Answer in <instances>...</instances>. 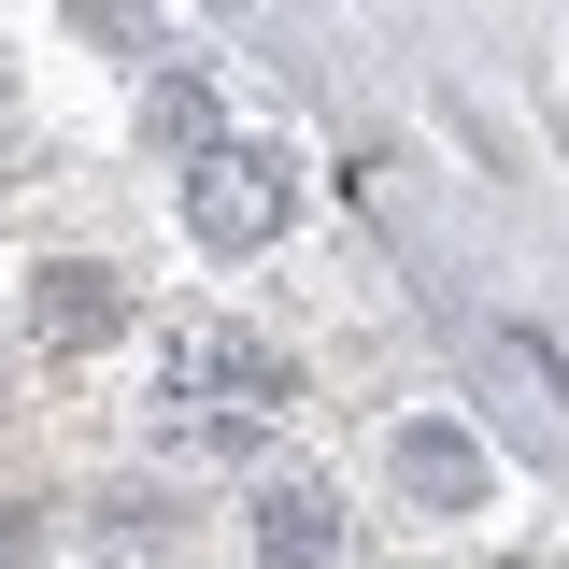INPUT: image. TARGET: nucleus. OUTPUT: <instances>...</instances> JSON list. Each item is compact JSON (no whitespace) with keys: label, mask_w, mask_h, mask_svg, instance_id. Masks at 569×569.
Listing matches in <instances>:
<instances>
[{"label":"nucleus","mask_w":569,"mask_h":569,"mask_svg":"<svg viewBox=\"0 0 569 569\" xmlns=\"http://www.w3.org/2000/svg\"><path fill=\"white\" fill-rule=\"evenodd\" d=\"M399 485L441 498V512H470V498H485V456H470L456 427H399Z\"/></svg>","instance_id":"39448f33"},{"label":"nucleus","mask_w":569,"mask_h":569,"mask_svg":"<svg viewBox=\"0 0 569 569\" xmlns=\"http://www.w3.org/2000/svg\"><path fill=\"white\" fill-rule=\"evenodd\" d=\"M284 356L257 328H171V370H157V441H186V456H257L284 427Z\"/></svg>","instance_id":"f257e3e1"},{"label":"nucleus","mask_w":569,"mask_h":569,"mask_svg":"<svg viewBox=\"0 0 569 569\" xmlns=\"http://www.w3.org/2000/svg\"><path fill=\"white\" fill-rule=\"evenodd\" d=\"M284 157L271 142H200V171H186V213H200L213 257H257V242H284Z\"/></svg>","instance_id":"f03ea898"},{"label":"nucleus","mask_w":569,"mask_h":569,"mask_svg":"<svg viewBox=\"0 0 569 569\" xmlns=\"http://www.w3.org/2000/svg\"><path fill=\"white\" fill-rule=\"evenodd\" d=\"M14 313H29V342H43V356H86V342H114L129 299H114V271H86V257H43Z\"/></svg>","instance_id":"7ed1b4c3"},{"label":"nucleus","mask_w":569,"mask_h":569,"mask_svg":"<svg viewBox=\"0 0 569 569\" xmlns=\"http://www.w3.org/2000/svg\"><path fill=\"white\" fill-rule=\"evenodd\" d=\"M0 569H29V512L14 498H0Z\"/></svg>","instance_id":"423d86ee"},{"label":"nucleus","mask_w":569,"mask_h":569,"mask_svg":"<svg viewBox=\"0 0 569 569\" xmlns=\"http://www.w3.org/2000/svg\"><path fill=\"white\" fill-rule=\"evenodd\" d=\"M257 556H271V569H342V498L313 485V470L257 485Z\"/></svg>","instance_id":"20e7f679"}]
</instances>
